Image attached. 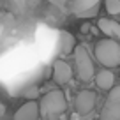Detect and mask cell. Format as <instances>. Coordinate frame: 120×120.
<instances>
[{
  "instance_id": "obj_1",
  "label": "cell",
  "mask_w": 120,
  "mask_h": 120,
  "mask_svg": "<svg viewBox=\"0 0 120 120\" xmlns=\"http://www.w3.org/2000/svg\"><path fill=\"white\" fill-rule=\"evenodd\" d=\"M67 108V101L62 90H49L48 94H44L39 102V109L41 115L48 120H56Z\"/></svg>"
},
{
  "instance_id": "obj_2",
  "label": "cell",
  "mask_w": 120,
  "mask_h": 120,
  "mask_svg": "<svg viewBox=\"0 0 120 120\" xmlns=\"http://www.w3.org/2000/svg\"><path fill=\"white\" fill-rule=\"evenodd\" d=\"M95 58L104 67H118L120 65V44L116 39H101L95 44Z\"/></svg>"
},
{
  "instance_id": "obj_3",
  "label": "cell",
  "mask_w": 120,
  "mask_h": 120,
  "mask_svg": "<svg viewBox=\"0 0 120 120\" xmlns=\"http://www.w3.org/2000/svg\"><path fill=\"white\" fill-rule=\"evenodd\" d=\"M74 64H76V72L81 81H90L95 78V67L94 62L90 58L88 51L85 46H76L74 49Z\"/></svg>"
},
{
  "instance_id": "obj_4",
  "label": "cell",
  "mask_w": 120,
  "mask_h": 120,
  "mask_svg": "<svg viewBox=\"0 0 120 120\" xmlns=\"http://www.w3.org/2000/svg\"><path fill=\"white\" fill-rule=\"evenodd\" d=\"M95 101H97V94L92 90H81L76 95L74 108L78 111V115H88L92 109L95 108Z\"/></svg>"
},
{
  "instance_id": "obj_5",
  "label": "cell",
  "mask_w": 120,
  "mask_h": 120,
  "mask_svg": "<svg viewBox=\"0 0 120 120\" xmlns=\"http://www.w3.org/2000/svg\"><path fill=\"white\" fill-rule=\"evenodd\" d=\"M51 78L56 85H65L72 79V67L62 58L55 60L51 67Z\"/></svg>"
},
{
  "instance_id": "obj_6",
  "label": "cell",
  "mask_w": 120,
  "mask_h": 120,
  "mask_svg": "<svg viewBox=\"0 0 120 120\" xmlns=\"http://www.w3.org/2000/svg\"><path fill=\"white\" fill-rule=\"evenodd\" d=\"M39 102L35 101H28L14 113V120H37L39 118Z\"/></svg>"
},
{
  "instance_id": "obj_7",
  "label": "cell",
  "mask_w": 120,
  "mask_h": 120,
  "mask_svg": "<svg viewBox=\"0 0 120 120\" xmlns=\"http://www.w3.org/2000/svg\"><path fill=\"white\" fill-rule=\"evenodd\" d=\"M97 26L106 37L120 41V21H115V19H109V18H101Z\"/></svg>"
},
{
  "instance_id": "obj_8",
  "label": "cell",
  "mask_w": 120,
  "mask_h": 120,
  "mask_svg": "<svg viewBox=\"0 0 120 120\" xmlns=\"http://www.w3.org/2000/svg\"><path fill=\"white\" fill-rule=\"evenodd\" d=\"M60 37H58V49L62 55H67V53L74 51L76 49V39L74 35L71 34V32H67V30H60Z\"/></svg>"
},
{
  "instance_id": "obj_9",
  "label": "cell",
  "mask_w": 120,
  "mask_h": 120,
  "mask_svg": "<svg viewBox=\"0 0 120 120\" xmlns=\"http://www.w3.org/2000/svg\"><path fill=\"white\" fill-rule=\"evenodd\" d=\"M101 120H120V101H111V99H106V104L102 108Z\"/></svg>"
},
{
  "instance_id": "obj_10",
  "label": "cell",
  "mask_w": 120,
  "mask_h": 120,
  "mask_svg": "<svg viewBox=\"0 0 120 120\" xmlns=\"http://www.w3.org/2000/svg\"><path fill=\"white\" fill-rule=\"evenodd\" d=\"M94 79H95V85H97L101 90H111L113 85H115V74L109 71V67L99 71Z\"/></svg>"
},
{
  "instance_id": "obj_11",
  "label": "cell",
  "mask_w": 120,
  "mask_h": 120,
  "mask_svg": "<svg viewBox=\"0 0 120 120\" xmlns=\"http://www.w3.org/2000/svg\"><path fill=\"white\" fill-rule=\"evenodd\" d=\"M104 7L111 16L120 14V0H104Z\"/></svg>"
},
{
  "instance_id": "obj_12",
  "label": "cell",
  "mask_w": 120,
  "mask_h": 120,
  "mask_svg": "<svg viewBox=\"0 0 120 120\" xmlns=\"http://www.w3.org/2000/svg\"><path fill=\"white\" fill-rule=\"evenodd\" d=\"M23 97L30 99V101H34V99L39 97V88L37 86H28V88L23 90Z\"/></svg>"
},
{
  "instance_id": "obj_13",
  "label": "cell",
  "mask_w": 120,
  "mask_h": 120,
  "mask_svg": "<svg viewBox=\"0 0 120 120\" xmlns=\"http://www.w3.org/2000/svg\"><path fill=\"white\" fill-rule=\"evenodd\" d=\"M108 99H111V101H120V85L118 86H113V88L109 90Z\"/></svg>"
},
{
  "instance_id": "obj_14",
  "label": "cell",
  "mask_w": 120,
  "mask_h": 120,
  "mask_svg": "<svg viewBox=\"0 0 120 120\" xmlns=\"http://www.w3.org/2000/svg\"><path fill=\"white\" fill-rule=\"evenodd\" d=\"M97 14V5H92L90 11H83V12H78L79 18H90V16H95Z\"/></svg>"
},
{
  "instance_id": "obj_15",
  "label": "cell",
  "mask_w": 120,
  "mask_h": 120,
  "mask_svg": "<svg viewBox=\"0 0 120 120\" xmlns=\"http://www.w3.org/2000/svg\"><path fill=\"white\" fill-rule=\"evenodd\" d=\"M51 2H53V4H56V5H64L67 0H51Z\"/></svg>"
},
{
  "instance_id": "obj_16",
  "label": "cell",
  "mask_w": 120,
  "mask_h": 120,
  "mask_svg": "<svg viewBox=\"0 0 120 120\" xmlns=\"http://www.w3.org/2000/svg\"><path fill=\"white\" fill-rule=\"evenodd\" d=\"M4 113H5V104H4V102H0V116L4 115Z\"/></svg>"
},
{
  "instance_id": "obj_17",
  "label": "cell",
  "mask_w": 120,
  "mask_h": 120,
  "mask_svg": "<svg viewBox=\"0 0 120 120\" xmlns=\"http://www.w3.org/2000/svg\"><path fill=\"white\" fill-rule=\"evenodd\" d=\"M86 30H88V23H85V25L81 26V32H86Z\"/></svg>"
}]
</instances>
